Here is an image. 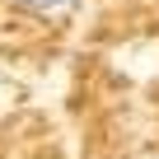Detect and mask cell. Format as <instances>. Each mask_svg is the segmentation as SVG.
Returning <instances> with one entry per match:
<instances>
[{
  "label": "cell",
  "mask_w": 159,
  "mask_h": 159,
  "mask_svg": "<svg viewBox=\"0 0 159 159\" xmlns=\"http://www.w3.org/2000/svg\"><path fill=\"white\" fill-rule=\"evenodd\" d=\"M24 10H33L38 19H66V14H75L84 0H19Z\"/></svg>",
  "instance_id": "1"
}]
</instances>
